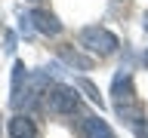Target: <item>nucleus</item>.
Returning <instances> with one entry per match:
<instances>
[{
    "mask_svg": "<svg viewBox=\"0 0 148 138\" xmlns=\"http://www.w3.org/2000/svg\"><path fill=\"white\" fill-rule=\"evenodd\" d=\"M136 135H139V138H148V123H145L142 129H136Z\"/></svg>",
    "mask_w": 148,
    "mask_h": 138,
    "instance_id": "11",
    "label": "nucleus"
},
{
    "mask_svg": "<svg viewBox=\"0 0 148 138\" xmlns=\"http://www.w3.org/2000/svg\"><path fill=\"white\" fill-rule=\"evenodd\" d=\"M6 49H16V34H6Z\"/></svg>",
    "mask_w": 148,
    "mask_h": 138,
    "instance_id": "10",
    "label": "nucleus"
},
{
    "mask_svg": "<svg viewBox=\"0 0 148 138\" xmlns=\"http://www.w3.org/2000/svg\"><path fill=\"white\" fill-rule=\"evenodd\" d=\"M22 83H28V68L25 62H16L12 64V104H22Z\"/></svg>",
    "mask_w": 148,
    "mask_h": 138,
    "instance_id": "8",
    "label": "nucleus"
},
{
    "mask_svg": "<svg viewBox=\"0 0 148 138\" xmlns=\"http://www.w3.org/2000/svg\"><path fill=\"white\" fill-rule=\"evenodd\" d=\"M43 101H46V108L53 110V114H59V117H68V114H74V110L80 108L77 89H74V86H65V83H53V86L46 89Z\"/></svg>",
    "mask_w": 148,
    "mask_h": 138,
    "instance_id": "3",
    "label": "nucleus"
},
{
    "mask_svg": "<svg viewBox=\"0 0 148 138\" xmlns=\"http://www.w3.org/2000/svg\"><path fill=\"white\" fill-rule=\"evenodd\" d=\"M31 25H34V31H40V34L46 37H56V34H62V22L49 12V9H31Z\"/></svg>",
    "mask_w": 148,
    "mask_h": 138,
    "instance_id": "4",
    "label": "nucleus"
},
{
    "mask_svg": "<svg viewBox=\"0 0 148 138\" xmlns=\"http://www.w3.org/2000/svg\"><path fill=\"white\" fill-rule=\"evenodd\" d=\"M74 89H80L83 95H86V98L92 101V104H99V110L105 108V98H102L99 86H96V83H92V80H86V77H77V83H74Z\"/></svg>",
    "mask_w": 148,
    "mask_h": 138,
    "instance_id": "9",
    "label": "nucleus"
},
{
    "mask_svg": "<svg viewBox=\"0 0 148 138\" xmlns=\"http://www.w3.org/2000/svg\"><path fill=\"white\" fill-rule=\"evenodd\" d=\"M56 55H59L68 68H77V71H92V64H96V58H92V55L77 52V49H74V46H68V43L59 46V49H56Z\"/></svg>",
    "mask_w": 148,
    "mask_h": 138,
    "instance_id": "6",
    "label": "nucleus"
},
{
    "mask_svg": "<svg viewBox=\"0 0 148 138\" xmlns=\"http://www.w3.org/2000/svg\"><path fill=\"white\" fill-rule=\"evenodd\" d=\"M77 132H80V138H114L111 126L102 117H83L77 123Z\"/></svg>",
    "mask_w": 148,
    "mask_h": 138,
    "instance_id": "5",
    "label": "nucleus"
},
{
    "mask_svg": "<svg viewBox=\"0 0 148 138\" xmlns=\"http://www.w3.org/2000/svg\"><path fill=\"white\" fill-rule=\"evenodd\" d=\"M9 138H37V126L28 114H16L9 120Z\"/></svg>",
    "mask_w": 148,
    "mask_h": 138,
    "instance_id": "7",
    "label": "nucleus"
},
{
    "mask_svg": "<svg viewBox=\"0 0 148 138\" xmlns=\"http://www.w3.org/2000/svg\"><path fill=\"white\" fill-rule=\"evenodd\" d=\"M111 104H114V114H117L127 126L133 129H142L145 123V108L136 95V86H133V74L127 68H120L111 80Z\"/></svg>",
    "mask_w": 148,
    "mask_h": 138,
    "instance_id": "1",
    "label": "nucleus"
},
{
    "mask_svg": "<svg viewBox=\"0 0 148 138\" xmlns=\"http://www.w3.org/2000/svg\"><path fill=\"white\" fill-rule=\"evenodd\" d=\"M28 3H40V0H28Z\"/></svg>",
    "mask_w": 148,
    "mask_h": 138,
    "instance_id": "14",
    "label": "nucleus"
},
{
    "mask_svg": "<svg viewBox=\"0 0 148 138\" xmlns=\"http://www.w3.org/2000/svg\"><path fill=\"white\" fill-rule=\"evenodd\" d=\"M77 40H80L83 49H90V52H92V55H99V58H105V55H114V52H117V46H120L117 37L111 34L108 28H99V25L83 28L80 34H77Z\"/></svg>",
    "mask_w": 148,
    "mask_h": 138,
    "instance_id": "2",
    "label": "nucleus"
},
{
    "mask_svg": "<svg viewBox=\"0 0 148 138\" xmlns=\"http://www.w3.org/2000/svg\"><path fill=\"white\" fill-rule=\"evenodd\" d=\"M145 64H148V49H145Z\"/></svg>",
    "mask_w": 148,
    "mask_h": 138,
    "instance_id": "13",
    "label": "nucleus"
},
{
    "mask_svg": "<svg viewBox=\"0 0 148 138\" xmlns=\"http://www.w3.org/2000/svg\"><path fill=\"white\" fill-rule=\"evenodd\" d=\"M145 31H148V12H145Z\"/></svg>",
    "mask_w": 148,
    "mask_h": 138,
    "instance_id": "12",
    "label": "nucleus"
}]
</instances>
